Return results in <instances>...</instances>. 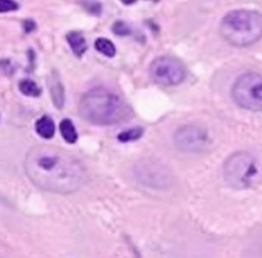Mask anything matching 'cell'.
Returning <instances> with one entry per match:
<instances>
[{"label":"cell","instance_id":"4fadbf2b","mask_svg":"<svg viewBox=\"0 0 262 258\" xmlns=\"http://www.w3.org/2000/svg\"><path fill=\"white\" fill-rule=\"evenodd\" d=\"M95 48L103 56L108 58H113L116 53V48L111 41L106 38H98L95 41Z\"/></svg>","mask_w":262,"mask_h":258},{"label":"cell","instance_id":"7a4b0ae2","mask_svg":"<svg viewBox=\"0 0 262 258\" xmlns=\"http://www.w3.org/2000/svg\"><path fill=\"white\" fill-rule=\"evenodd\" d=\"M81 118L95 125H113L126 120L129 108L119 95L105 87L87 91L79 101Z\"/></svg>","mask_w":262,"mask_h":258},{"label":"cell","instance_id":"e0dca14e","mask_svg":"<svg viewBox=\"0 0 262 258\" xmlns=\"http://www.w3.org/2000/svg\"><path fill=\"white\" fill-rule=\"evenodd\" d=\"M113 31L117 36H128L130 35L129 27L124 22H116L113 25Z\"/></svg>","mask_w":262,"mask_h":258},{"label":"cell","instance_id":"7c38bea8","mask_svg":"<svg viewBox=\"0 0 262 258\" xmlns=\"http://www.w3.org/2000/svg\"><path fill=\"white\" fill-rule=\"evenodd\" d=\"M60 131L62 137L70 144L76 143L78 140V133L76 131V128L73 124V122L68 119H64L60 123Z\"/></svg>","mask_w":262,"mask_h":258},{"label":"cell","instance_id":"5b68a950","mask_svg":"<svg viewBox=\"0 0 262 258\" xmlns=\"http://www.w3.org/2000/svg\"><path fill=\"white\" fill-rule=\"evenodd\" d=\"M232 98L241 108L260 111L262 108V78L260 74L246 73L232 86Z\"/></svg>","mask_w":262,"mask_h":258},{"label":"cell","instance_id":"d6986e66","mask_svg":"<svg viewBox=\"0 0 262 258\" xmlns=\"http://www.w3.org/2000/svg\"><path fill=\"white\" fill-rule=\"evenodd\" d=\"M121 1L125 4H132L136 1V0H121Z\"/></svg>","mask_w":262,"mask_h":258},{"label":"cell","instance_id":"52a82bcc","mask_svg":"<svg viewBox=\"0 0 262 258\" xmlns=\"http://www.w3.org/2000/svg\"><path fill=\"white\" fill-rule=\"evenodd\" d=\"M149 75L158 85L178 86L187 77V70L178 59L164 56L157 58L151 62Z\"/></svg>","mask_w":262,"mask_h":258},{"label":"cell","instance_id":"6da1fadb","mask_svg":"<svg viewBox=\"0 0 262 258\" xmlns=\"http://www.w3.org/2000/svg\"><path fill=\"white\" fill-rule=\"evenodd\" d=\"M25 168L33 184L47 192L74 193L87 181L85 166L73 155L57 147L33 148L27 155Z\"/></svg>","mask_w":262,"mask_h":258},{"label":"cell","instance_id":"5bb4252c","mask_svg":"<svg viewBox=\"0 0 262 258\" xmlns=\"http://www.w3.org/2000/svg\"><path fill=\"white\" fill-rule=\"evenodd\" d=\"M19 91L22 92L26 96L31 97H38L42 93V90L40 89L39 86L34 83L33 80L30 79H24L19 83Z\"/></svg>","mask_w":262,"mask_h":258},{"label":"cell","instance_id":"9c48e42d","mask_svg":"<svg viewBox=\"0 0 262 258\" xmlns=\"http://www.w3.org/2000/svg\"><path fill=\"white\" fill-rule=\"evenodd\" d=\"M48 87H49L50 91V96L53 101V105L58 108L59 110H61L64 106V87L62 85L61 80L59 78L58 75L52 74L48 78Z\"/></svg>","mask_w":262,"mask_h":258},{"label":"cell","instance_id":"3957f363","mask_svg":"<svg viewBox=\"0 0 262 258\" xmlns=\"http://www.w3.org/2000/svg\"><path fill=\"white\" fill-rule=\"evenodd\" d=\"M219 32L231 45L238 47L250 46L258 42L261 38V14L252 10L231 11L223 18Z\"/></svg>","mask_w":262,"mask_h":258},{"label":"cell","instance_id":"8fae6325","mask_svg":"<svg viewBox=\"0 0 262 258\" xmlns=\"http://www.w3.org/2000/svg\"><path fill=\"white\" fill-rule=\"evenodd\" d=\"M36 130L40 137H42L44 139H51L54 135V123L53 121L47 117V115H44V117L40 118L37 123H36Z\"/></svg>","mask_w":262,"mask_h":258},{"label":"cell","instance_id":"277c9868","mask_svg":"<svg viewBox=\"0 0 262 258\" xmlns=\"http://www.w3.org/2000/svg\"><path fill=\"white\" fill-rule=\"evenodd\" d=\"M225 180L234 189H247L260 180V169L257 160L246 152H237L223 166Z\"/></svg>","mask_w":262,"mask_h":258},{"label":"cell","instance_id":"8992f818","mask_svg":"<svg viewBox=\"0 0 262 258\" xmlns=\"http://www.w3.org/2000/svg\"><path fill=\"white\" fill-rule=\"evenodd\" d=\"M134 174L140 184L156 190L169 189L173 184L172 173L161 162L143 159L134 167Z\"/></svg>","mask_w":262,"mask_h":258},{"label":"cell","instance_id":"ba28073f","mask_svg":"<svg viewBox=\"0 0 262 258\" xmlns=\"http://www.w3.org/2000/svg\"><path fill=\"white\" fill-rule=\"evenodd\" d=\"M174 143L179 151L184 153H202L211 143L207 129L198 125H184L174 134Z\"/></svg>","mask_w":262,"mask_h":258},{"label":"cell","instance_id":"ac0fdd59","mask_svg":"<svg viewBox=\"0 0 262 258\" xmlns=\"http://www.w3.org/2000/svg\"><path fill=\"white\" fill-rule=\"evenodd\" d=\"M24 28H25V31L27 33H29V32H32L34 29H36V23L33 22V20H26V22L24 23Z\"/></svg>","mask_w":262,"mask_h":258},{"label":"cell","instance_id":"9a60e30c","mask_svg":"<svg viewBox=\"0 0 262 258\" xmlns=\"http://www.w3.org/2000/svg\"><path fill=\"white\" fill-rule=\"evenodd\" d=\"M143 132H144L143 128L135 127L132 129H129V130L121 132L119 135H117V139H119L121 142H124V143L131 141H136L142 137Z\"/></svg>","mask_w":262,"mask_h":258},{"label":"cell","instance_id":"2e32d148","mask_svg":"<svg viewBox=\"0 0 262 258\" xmlns=\"http://www.w3.org/2000/svg\"><path fill=\"white\" fill-rule=\"evenodd\" d=\"M18 9V4L14 0H0V13L15 11Z\"/></svg>","mask_w":262,"mask_h":258},{"label":"cell","instance_id":"30bf717a","mask_svg":"<svg viewBox=\"0 0 262 258\" xmlns=\"http://www.w3.org/2000/svg\"><path fill=\"white\" fill-rule=\"evenodd\" d=\"M66 40L68 44H70L73 52L78 58H81L85 55V52L87 49V44L85 36L81 32H70L66 36Z\"/></svg>","mask_w":262,"mask_h":258}]
</instances>
